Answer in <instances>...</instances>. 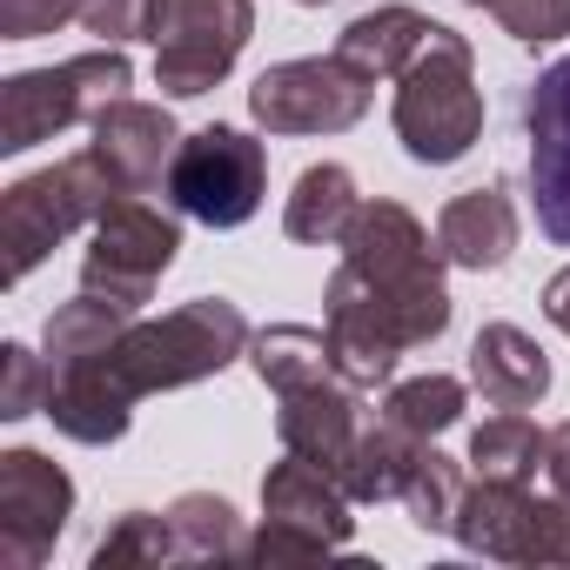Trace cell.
Returning <instances> with one entry per match:
<instances>
[{
    "label": "cell",
    "instance_id": "6da1fadb",
    "mask_svg": "<svg viewBox=\"0 0 570 570\" xmlns=\"http://www.w3.org/2000/svg\"><path fill=\"white\" fill-rule=\"evenodd\" d=\"M255 330L235 303L195 296L155 323H128V336L88 363H61L48 390V416L75 443H121L135 423V403L155 390H188L202 376H222L235 356H248Z\"/></svg>",
    "mask_w": 570,
    "mask_h": 570
},
{
    "label": "cell",
    "instance_id": "7a4b0ae2",
    "mask_svg": "<svg viewBox=\"0 0 570 570\" xmlns=\"http://www.w3.org/2000/svg\"><path fill=\"white\" fill-rule=\"evenodd\" d=\"M336 248H343V268L363 282V289L383 296V303L403 316V330H410L416 350L436 343V336L450 330L443 248L430 242V228H423L403 202H383V195L363 202L356 222H350V235H343Z\"/></svg>",
    "mask_w": 570,
    "mask_h": 570
},
{
    "label": "cell",
    "instance_id": "3957f363",
    "mask_svg": "<svg viewBox=\"0 0 570 570\" xmlns=\"http://www.w3.org/2000/svg\"><path fill=\"white\" fill-rule=\"evenodd\" d=\"M390 121H396V141L410 148V161H423V168H450L476 148L483 88H476V55L456 28H430L416 61L396 75Z\"/></svg>",
    "mask_w": 570,
    "mask_h": 570
},
{
    "label": "cell",
    "instance_id": "277c9868",
    "mask_svg": "<svg viewBox=\"0 0 570 570\" xmlns=\"http://www.w3.org/2000/svg\"><path fill=\"white\" fill-rule=\"evenodd\" d=\"M115 175L101 168L95 148L61 155L35 175H21L8 195H0V242H8V282H28L75 228H95L115 202Z\"/></svg>",
    "mask_w": 570,
    "mask_h": 570
},
{
    "label": "cell",
    "instance_id": "5b68a950",
    "mask_svg": "<svg viewBox=\"0 0 570 570\" xmlns=\"http://www.w3.org/2000/svg\"><path fill=\"white\" fill-rule=\"evenodd\" d=\"M128 88H135V68L108 41L95 55L8 75V81H0V155H28L35 141H55V135L81 128V121L95 128V115L115 108Z\"/></svg>",
    "mask_w": 570,
    "mask_h": 570
},
{
    "label": "cell",
    "instance_id": "8992f818",
    "mask_svg": "<svg viewBox=\"0 0 570 570\" xmlns=\"http://www.w3.org/2000/svg\"><path fill=\"white\" fill-rule=\"evenodd\" d=\"M161 195H168L175 215H188V222L242 228V222L262 208V195H268V148H262L255 135L228 128V121L195 128V135H181Z\"/></svg>",
    "mask_w": 570,
    "mask_h": 570
},
{
    "label": "cell",
    "instance_id": "52a82bcc",
    "mask_svg": "<svg viewBox=\"0 0 570 570\" xmlns=\"http://www.w3.org/2000/svg\"><path fill=\"white\" fill-rule=\"evenodd\" d=\"M255 35V0H161L155 14V88L195 101L228 81Z\"/></svg>",
    "mask_w": 570,
    "mask_h": 570
},
{
    "label": "cell",
    "instance_id": "ba28073f",
    "mask_svg": "<svg viewBox=\"0 0 570 570\" xmlns=\"http://www.w3.org/2000/svg\"><path fill=\"white\" fill-rule=\"evenodd\" d=\"M376 81L356 75L336 55H309V61H275L255 75L248 88V115L268 135H343L370 115Z\"/></svg>",
    "mask_w": 570,
    "mask_h": 570
},
{
    "label": "cell",
    "instance_id": "9c48e42d",
    "mask_svg": "<svg viewBox=\"0 0 570 570\" xmlns=\"http://www.w3.org/2000/svg\"><path fill=\"white\" fill-rule=\"evenodd\" d=\"M175 255H181V222L141 195H115L81 255V289H95L121 309H141L155 296V282L175 268Z\"/></svg>",
    "mask_w": 570,
    "mask_h": 570
},
{
    "label": "cell",
    "instance_id": "30bf717a",
    "mask_svg": "<svg viewBox=\"0 0 570 570\" xmlns=\"http://www.w3.org/2000/svg\"><path fill=\"white\" fill-rule=\"evenodd\" d=\"M68 517H75V476L61 463H48L41 450L0 456V563L41 570Z\"/></svg>",
    "mask_w": 570,
    "mask_h": 570
},
{
    "label": "cell",
    "instance_id": "8fae6325",
    "mask_svg": "<svg viewBox=\"0 0 570 570\" xmlns=\"http://www.w3.org/2000/svg\"><path fill=\"white\" fill-rule=\"evenodd\" d=\"M323 330H330L336 376H343V383H356V390L390 383V376H396V363L416 350V343H410V330H403V316H396L383 296H370L350 268H336V275H330V289H323Z\"/></svg>",
    "mask_w": 570,
    "mask_h": 570
},
{
    "label": "cell",
    "instance_id": "7c38bea8",
    "mask_svg": "<svg viewBox=\"0 0 570 570\" xmlns=\"http://www.w3.org/2000/svg\"><path fill=\"white\" fill-rule=\"evenodd\" d=\"M523 128H530V202H537V228L557 248H570V55L537 75V88L523 101Z\"/></svg>",
    "mask_w": 570,
    "mask_h": 570
},
{
    "label": "cell",
    "instance_id": "4fadbf2b",
    "mask_svg": "<svg viewBox=\"0 0 570 570\" xmlns=\"http://www.w3.org/2000/svg\"><path fill=\"white\" fill-rule=\"evenodd\" d=\"M88 148L101 155V168L115 175L121 195H148V188L168 181V161H175V148H181V128H175V115H168L161 101L121 95L115 108L95 115V141H88Z\"/></svg>",
    "mask_w": 570,
    "mask_h": 570
},
{
    "label": "cell",
    "instance_id": "5bb4252c",
    "mask_svg": "<svg viewBox=\"0 0 570 570\" xmlns=\"http://www.w3.org/2000/svg\"><path fill=\"white\" fill-rule=\"evenodd\" d=\"M275 403H282V410H275V436H282V450L309 456L316 470H330V476L343 483L350 450H356V436H363L356 383L323 376V383H303V390H282Z\"/></svg>",
    "mask_w": 570,
    "mask_h": 570
},
{
    "label": "cell",
    "instance_id": "9a60e30c",
    "mask_svg": "<svg viewBox=\"0 0 570 570\" xmlns=\"http://www.w3.org/2000/svg\"><path fill=\"white\" fill-rule=\"evenodd\" d=\"M530 523H537V490L530 483H510V476H476L456 503V523L450 537L470 550V557H490V563H523L530 570Z\"/></svg>",
    "mask_w": 570,
    "mask_h": 570
},
{
    "label": "cell",
    "instance_id": "2e32d148",
    "mask_svg": "<svg viewBox=\"0 0 570 570\" xmlns=\"http://www.w3.org/2000/svg\"><path fill=\"white\" fill-rule=\"evenodd\" d=\"M436 248H443L450 268H470V275L503 268L517 255V202L503 188H463V195H450L443 215H436Z\"/></svg>",
    "mask_w": 570,
    "mask_h": 570
},
{
    "label": "cell",
    "instance_id": "e0dca14e",
    "mask_svg": "<svg viewBox=\"0 0 570 570\" xmlns=\"http://www.w3.org/2000/svg\"><path fill=\"white\" fill-rule=\"evenodd\" d=\"M470 390L497 410H537L550 396V356L517 323H483L470 343Z\"/></svg>",
    "mask_w": 570,
    "mask_h": 570
},
{
    "label": "cell",
    "instance_id": "ac0fdd59",
    "mask_svg": "<svg viewBox=\"0 0 570 570\" xmlns=\"http://www.w3.org/2000/svg\"><path fill=\"white\" fill-rule=\"evenodd\" d=\"M356 497L330 476V470H316L309 456H282V463H268V476H262V517H282V523H303V530H316V537H330L336 550L350 543V530H356Z\"/></svg>",
    "mask_w": 570,
    "mask_h": 570
},
{
    "label": "cell",
    "instance_id": "d6986e66",
    "mask_svg": "<svg viewBox=\"0 0 570 570\" xmlns=\"http://www.w3.org/2000/svg\"><path fill=\"white\" fill-rule=\"evenodd\" d=\"M430 14H416V8H403V0H390V8H370V14H356L343 35H336V61H350L356 75H370V81H396L410 61H416V48L430 41Z\"/></svg>",
    "mask_w": 570,
    "mask_h": 570
},
{
    "label": "cell",
    "instance_id": "ffe728a7",
    "mask_svg": "<svg viewBox=\"0 0 570 570\" xmlns=\"http://www.w3.org/2000/svg\"><path fill=\"white\" fill-rule=\"evenodd\" d=\"M363 195H356V175L343 161H316L296 175L289 188V208H282V228H289V242H309V248H336L356 222Z\"/></svg>",
    "mask_w": 570,
    "mask_h": 570
},
{
    "label": "cell",
    "instance_id": "44dd1931",
    "mask_svg": "<svg viewBox=\"0 0 570 570\" xmlns=\"http://www.w3.org/2000/svg\"><path fill=\"white\" fill-rule=\"evenodd\" d=\"M248 363L262 376V390H303V383H323L336 376V356H330V330H309V323H268L255 343H248Z\"/></svg>",
    "mask_w": 570,
    "mask_h": 570
},
{
    "label": "cell",
    "instance_id": "7402d4cb",
    "mask_svg": "<svg viewBox=\"0 0 570 570\" xmlns=\"http://www.w3.org/2000/svg\"><path fill=\"white\" fill-rule=\"evenodd\" d=\"M128 323H135V309H121V303H108V296L81 289V296H75V303H61V309L48 316V330H41L48 363H55V370H61V363H88V356L115 350V343L128 336Z\"/></svg>",
    "mask_w": 570,
    "mask_h": 570
},
{
    "label": "cell",
    "instance_id": "603a6c76",
    "mask_svg": "<svg viewBox=\"0 0 570 570\" xmlns=\"http://www.w3.org/2000/svg\"><path fill=\"white\" fill-rule=\"evenodd\" d=\"M416 436H403L396 423H363V436H356V450H350V470H343V490L356 497V503H390V497H403V483H410V463H416Z\"/></svg>",
    "mask_w": 570,
    "mask_h": 570
},
{
    "label": "cell",
    "instance_id": "cb8c5ba5",
    "mask_svg": "<svg viewBox=\"0 0 570 570\" xmlns=\"http://www.w3.org/2000/svg\"><path fill=\"white\" fill-rule=\"evenodd\" d=\"M463 403H470V390L456 383V376H443V370H430V376H410V383H390V396H383V423H396L403 436H416V443H436L443 430H456L463 423Z\"/></svg>",
    "mask_w": 570,
    "mask_h": 570
},
{
    "label": "cell",
    "instance_id": "d4e9b609",
    "mask_svg": "<svg viewBox=\"0 0 570 570\" xmlns=\"http://www.w3.org/2000/svg\"><path fill=\"white\" fill-rule=\"evenodd\" d=\"M543 450H550V430H537L523 410H503V416H490V423H476V430H470V470H476V476L537 483Z\"/></svg>",
    "mask_w": 570,
    "mask_h": 570
},
{
    "label": "cell",
    "instance_id": "484cf974",
    "mask_svg": "<svg viewBox=\"0 0 570 570\" xmlns=\"http://www.w3.org/2000/svg\"><path fill=\"white\" fill-rule=\"evenodd\" d=\"M168 523H175V550L188 563H242V517L228 510V497L188 490L168 503Z\"/></svg>",
    "mask_w": 570,
    "mask_h": 570
},
{
    "label": "cell",
    "instance_id": "4316f807",
    "mask_svg": "<svg viewBox=\"0 0 570 570\" xmlns=\"http://www.w3.org/2000/svg\"><path fill=\"white\" fill-rule=\"evenodd\" d=\"M463 463L456 456H443L436 443H423L416 450V463H410V483H403V510H410V523L416 530H450L456 523V503H463Z\"/></svg>",
    "mask_w": 570,
    "mask_h": 570
},
{
    "label": "cell",
    "instance_id": "83f0119b",
    "mask_svg": "<svg viewBox=\"0 0 570 570\" xmlns=\"http://www.w3.org/2000/svg\"><path fill=\"white\" fill-rule=\"evenodd\" d=\"M168 557H181L175 550V523L155 517V510H121L88 563L95 570H148V563H168Z\"/></svg>",
    "mask_w": 570,
    "mask_h": 570
},
{
    "label": "cell",
    "instance_id": "f1b7e54d",
    "mask_svg": "<svg viewBox=\"0 0 570 570\" xmlns=\"http://www.w3.org/2000/svg\"><path fill=\"white\" fill-rule=\"evenodd\" d=\"M55 390V363H41L28 343H0V416L28 423L35 410H48Z\"/></svg>",
    "mask_w": 570,
    "mask_h": 570
},
{
    "label": "cell",
    "instance_id": "f546056e",
    "mask_svg": "<svg viewBox=\"0 0 570 570\" xmlns=\"http://www.w3.org/2000/svg\"><path fill=\"white\" fill-rule=\"evenodd\" d=\"M330 550H336L330 537H316L303 523H282V517H262L255 537H242V563H262V570H275V563H316Z\"/></svg>",
    "mask_w": 570,
    "mask_h": 570
},
{
    "label": "cell",
    "instance_id": "4dcf8cb0",
    "mask_svg": "<svg viewBox=\"0 0 570 570\" xmlns=\"http://www.w3.org/2000/svg\"><path fill=\"white\" fill-rule=\"evenodd\" d=\"M155 14H161V0H81V28L108 48L155 41Z\"/></svg>",
    "mask_w": 570,
    "mask_h": 570
},
{
    "label": "cell",
    "instance_id": "1f68e13d",
    "mask_svg": "<svg viewBox=\"0 0 570 570\" xmlns=\"http://www.w3.org/2000/svg\"><path fill=\"white\" fill-rule=\"evenodd\" d=\"M490 14L523 48H543V41H563L570 35V0H490Z\"/></svg>",
    "mask_w": 570,
    "mask_h": 570
},
{
    "label": "cell",
    "instance_id": "d6a6232c",
    "mask_svg": "<svg viewBox=\"0 0 570 570\" xmlns=\"http://www.w3.org/2000/svg\"><path fill=\"white\" fill-rule=\"evenodd\" d=\"M81 21V0H0V41H41Z\"/></svg>",
    "mask_w": 570,
    "mask_h": 570
},
{
    "label": "cell",
    "instance_id": "836d02e7",
    "mask_svg": "<svg viewBox=\"0 0 570 570\" xmlns=\"http://www.w3.org/2000/svg\"><path fill=\"white\" fill-rule=\"evenodd\" d=\"M537 563L570 570V490L537 497V523H530V570H537Z\"/></svg>",
    "mask_w": 570,
    "mask_h": 570
},
{
    "label": "cell",
    "instance_id": "e575fe53",
    "mask_svg": "<svg viewBox=\"0 0 570 570\" xmlns=\"http://www.w3.org/2000/svg\"><path fill=\"white\" fill-rule=\"evenodd\" d=\"M543 323L570 336V268H557V275L543 282Z\"/></svg>",
    "mask_w": 570,
    "mask_h": 570
},
{
    "label": "cell",
    "instance_id": "d590c367",
    "mask_svg": "<svg viewBox=\"0 0 570 570\" xmlns=\"http://www.w3.org/2000/svg\"><path fill=\"white\" fill-rule=\"evenodd\" d=\"M543 476H550V490H570V423H557V430H550V450H543Z\"/></svg>",
    "mask_w": 570,
    "mask_h": 570
},
{
    "label": "cell",
    "instance_id": "8d00e7d4",
    "mask_svg": "<svg viewBox=\"0 0 570 570\" xmlns=\"http://www.w3.org/2000/svg\"><path fill=\"white\" fill-rule=\"evenodd\" d=\"M463 8H490V0H463Z\"/></svg>",
    "mask_w": 570,
    "mask_h": 570
},
{
    "label": "cell",
    "instance_id": "74e56055",
    "mask_svg": "<svg viewBox=\"0 0 570 570\" xmlns=\"http://www.w3.org/2000/svg\"><path fill=\"white\" fill-rule=\"evenodd\" d=\"M303 8H323V0H303Z\"/></svg>",
    "mask_w": 570,
    "mask_h": 570
}]
</instances>
